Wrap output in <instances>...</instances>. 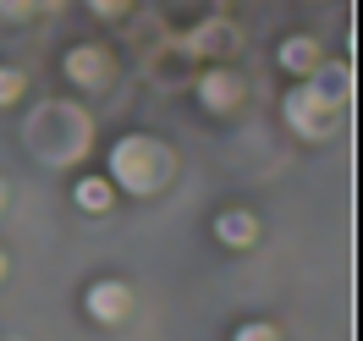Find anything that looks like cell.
<instances>
[{
    "instance_id": "obj_1",
    "label": "cell",
    "mask_w": 363,
    "mask_h": 341,
    "mask_svg": "<svg viewBox=\"0 0 363 341\" xmlns=\"http://www.w3.org/2000/svg\"><path fill=\"white\" fill-rule=\"evenodd\" d=\"M111 177L133 193H155L165 182V149L149 143V138H121L111 149Z\"/></svg>"
},
{
    "instance_id": "obj_2",
    "label": "cell",
    "mask_w": 363,
    "mask_h": 341,
    "mask_svg": "<svg viewBox=\"0 0 363 341\" xmlns=\"http://www.w3.org/2000/svg\"><path fill=\"white\" fill-rule=\"evenodd\" d=\"M330 116H336V105H330V99H325L314 83L286 94V121H292L303 138H325V133H330Z\"/></svg>"
},
{
    "instance_id": "obj_3",
    "label": "cell",
    "mask_w": 363,
    "mask_h": 341,
    "mask_svg": "<svg viewBox=\"0 0 363 341\" xmlns=\"http://www.w3.org/2000/svg\"><path fill=\"white\" fill-rule=\"evenodd\" d=\"M127 308H133V292H127L121 281H94L89 286V314L99 319V325H121Z\"/></svg>"
},
{
    "instance_id": "obj_4",
    "label": "cell",
    "mask_w": 363,
    "mask_h": 341,
    "mask_svg": "<svg viewBox=\"0 0 363 341\" xmlns=\"http://www.w3.org/2000/svg\"><path fill=\"white\" fill-rule=\"evenodd\" d=\"M67 77H72V83H83V89H99V83L111 77V55L94 50V45H77L67 55Z\"/></svg>"
},
{
    "instance_id": "obj_5",
    "label": "cell",
    "mask_w": 363,
    "mask_h": 341,
    "mask_svg": "<svg viewBox=\"0 0 363 341\" xmlns=\"http://www.w3.org/2000/svg\"><path fill=\"white\" fill-rule=\"evenodd\" d=\"M215 237L231 242V248H248L253 237H259V226H253V215H242V209H226V215L215 220Z\"/></svg>"
},
{
    "instance_id": "obj_6",
    "label": "cell",
    "mask_w": 363,
    "mask_h": 341,
    "mask_svg": "<svg viewBox=\"0 0 363 341\" xmlns=\"http://www.w3.org/2000/svg\"><path fill=\"white\" fill-rule=\"evenodd\" d=\"M237 99H242L237 77H226V72H209V77H204V105H209V111H231Z\"/></svg>"
},
{
    "instance_id": "obj_7",
    "label": "cell",
    "mask_w": 363,
    "mask_h": 341,
    "mask_svg": "<svg viewBox=\"0 0 363 341\" xmlns=\"http://www.w3.org/2000/svg\"><path fill=\"white\" fill-rule=\"evenodd\" d=\"M281 67H286V72H314L319 67V50L308 45V39H286V45H281Z\"/></svg>"
},
{
    "instance_id": "obj_8",
    "label": "cell",
    "mask_w": 363,
    "mask_h": 341,
    "mask_svg": "<svg viewBox=\"0 0 363 341\" xmlns=\"http://www.w3.org/2000/svg\"><path fill=\"white\" fill-rule=\"evenodd\" d=\"M77 204L83 209H111V182H99V177H89V182H77Z\"/></svg>"
},
{
    "instance_id": "obj_9",
    "label": "cell",
    "mask_w": 363,
    "mask_h": 341,
    "mask_svg": "<svg viewBox=\"0 0 363 341\" xmlns=\"http://www.w3.org/2000/svg\"><path fill=\"white\" fill-rule=\"evenodd\" d=\"M17 94H23V77H17V72H6V67H0V105H11Z\"/></svg>"
},
{
    "instance_id": "obj_10",
    "label": "cell",
    "mask_w": 363,
    "mask_h": 341,
    "mask_svg": "<svg viewBox=\"0 0 363 341\" xmlns=\"http://www.w3.org/2000/svg\"><path fill=\"white\" fill-rule=\"evenodd\" d=\"M231 341H281V336H275L270 325H242V330H237Z\"/></svg>"
},
{
    "instance_id": "obj_11",
    "label": "cell",
    "mask_w": 363,
    "mask_h": 341,
    "mask_svg": "<svg viewBox=\"0 0 363 341\" xmlns=\"http://www.w3.org/2000/svg\"><path fill=\"white\" fill-rule=\"evenodd\" d=\"M33 11V0H0V17H28Z\"/></svg>"
},
{
    "instance_id": "obj_12",
    "label": "cell",
    "mask_w": 363,
    "mask_h": 341,
    "mask_svg": "<svg viewBox=\"0 0 363 341\" xmlns=\"http://www.w3.org/2000/svg\"><path fill=\"white\" fill-rule=\"evenodd\" d=\"M94 11H99V17H121V11H127V0H89Z\"/></svg>"
},
{
    "instance_id": "obj_13",
    "label": "cell",
    "mask_w": 363,
    "mask_h": 341,
    "mask_svg": "<svg viewBox=\"0 0 363 341\" xmlns=\"http://www.w3.org/2000/svg\"><path fill=\"white\" fill-rule=\"evenodd\" d=\"M0 209H6V177H0Z\"/></svg>"
},
{
    "instance_id": "obj_14",
    "label": "cell",
    "mask_w": 363,
    "mask_h": 341,
    "mask_svg": "<svg viewBox=\"0 0 363 341\" xmlns=\"http://www.w3.org/2000/svg\"><path fill=\"white\" fill-rule=\"evenodd\" d=\"M0 275H6V253H0Z\"/></svg>"
}]
</instances>
